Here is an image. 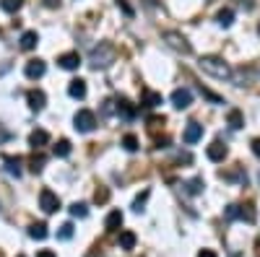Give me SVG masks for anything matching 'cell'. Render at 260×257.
Returning a JSON list of instances; mask_svg holds the SVG:
<instances>
[{
	"label": "cell",
	"mask_w": 260,
	"mask_h": 257,
	"mask_svg": "<svg viewBox=\"0 0 260 257\" xmlns=\"http://www.w3.org/2000/svg\"><path fill=\"white\" fill-rule=\"evenodd\" d=\"M198 68H201L203 73L213 76V78H219V81L232 78V68H229V62H226L224 57H219V55H203V57L198 60Z\"/></svg>",
	"instance_id": "6da1fadb"
},
{
	"label": "cell",
	"mask_w": 260,
	"mask_h": 257,
	"mask_svg": "<svg viewBox=\"0 0 260 257\" xmlns=\"http://www.w3.org/2000/svg\"><path fill=\"white\" fill-rule=\"evenodd\" d=\"M115 55H117V50L110 45V42H99V47L91 50L89 60H91L94 68H107V65H110V62L115 60Z\"/></svg>",
	"instance_id": "7a4b0ae2"
},
{
	"label": "cell",
	"mask_w": 260,
	"mask_h": 257,
	"mask_svg": "<svg viewBox=\"0 0 260 257\" xmlns=\"http://www.w3.org/2000/svg\"><path fill=\"white\" fill-rule=\"evenodd\" d=\"M73 122H76L73 127H76L78 133H91L94 127H96V115L91 109H78L76 117H73Z\"/></svg>",
	"instance_id": "3957f363"
},
{
	"label": "cell",
	"mask_w": 260,
	"mask_h": 257,
	"mask_svg": "<svg viewBox=\"0 0 260 257\" xmlns=\"http://www.w3.org/2000/svg\"><path fill=\"white\" fill-rule=\"evenodd\" d=\"M224 216L232 221V218H242V221H247V224H255V208L247 203V205H229L226 210H224Z\"/></svg>",
	"instance_id": "277c9868"
},
{
	"label": "cell",
	"mask_w": 260,
	"mask_h": 257,
	"mask_svg": "<svg viewBox=\"0 0 260 257\" xmlns=\"http://www.w3.org/2000/svg\"><path fill=\"white\" fill-rule=\"evenodd\" d=\"M164 42H167V47H172L175 52H182V55H190V52H192L190 42H187L182 34H177V31H167V34H164Z\"/></svg>",
	"instance_id": "5b68a950"
},
{
	"label": "cell",
	"mask_w": 260,
	"mask_h": 257,
	"mask_svg": "<svg viewBox=\"0 0 260 257\" xmlns=\"http://www.w3.org/2000/svg\"><path fill=\"white\" fill-rule=\"evenodd\" d=\"M39 208L45 213H55V210H60V198L52 190H42L39 192Z\"/></svg>",
	"instance_id": "8992f818"
},
{
	"label": "cell",
	"mask_w": 260,
	"mask_h": 257,
	"mask_svg": "<svg viewBox=\"0 0 260 257\" xmlns=\"http://www.w3.org/2000/svg\"><path fill=\"white\" fill-rule=\"evenodd\" d=\"M190 104H192V91L190 89H177L175 94H172V106H175V109H187Z\"/></svg>",
	"instance_id": "52a82bcc"
},
{
	"label": "cell",
	"mask_w": 260,
	"mask_h": 257,
	"mask_svg": "<svg viewBox=\"0 0 260 257\" xmlns=\"http://www.w3.org/2000/svg\"><path fill=\"white\" fill-rule=\"evenodd\" d=\"M226 154H229V151H226V145H224L221 140H213V143H211V145L206 148V156H208V159H211L213 164L224 161V159H226Z\"/></svg>",
	"instance_id": "ba28073f"
},
{
	"label": "cell",
	"mask_w": 260,
	"mask_h": 257,
	"mask_svg": "<svg viewBox=\"0 0 260 257\" xmlns=\"http://www.w3.org/2000/svg\"><path fill=\"white\" fill-rule=\"evenodd\" d=\"M57 65H60L62 70H78V65H81V55H78V52H65V55L57 57Z\"/></svg>",
	"instance_id": "9c48e42d"
},
{
	"label": "cell",
	"mask_w": 260,
	"mask_h": 257,
	"mask_svg": "<svg viewBox=\"0 0 260 257\" xmlns=\"http://www.w3.org/2000/svg\"><path fill=\"white\" fill-rule=\"evenodd\" d=\"M201 138H203V125L190 122V125L185 127V133H182V140H185L187 145H192V143H198Z\"/></svg>",
	"instance_id": "30bf717a"
},
{
	"label": "cell",
	"mask_w": 260,
	"mask_h": 257,
	"mask_svg": "<svg viewBox=\"0 0 260 257\" xmlns=\"http://www.w3.org/2000/svg\"><path fill=\"white\" fill-rule=\"evenodd\" d=\"M45 70H47V65H45L42 60H29V62H26V68H24L26 78H31V81L42 78V76H45Z\"/></svg>",
	"instance_id": "8fae6325"
},
{
	"label": "cell",
	"mask_w": 260,
	"mask_h": 257,
	"mask_svg": "<svg viewBox=\"0 0 260 257\" xmlns=\"http://www.w3.org/2000/svg\"><path fill=\"white\" fill-rule=\"evenodd\" d=\"M161 101H164V96H161L159 91H148V89H146V91L141 94V106H146V109H156Z\"/></svg>",
	"instance_id": "7c38bea8"
},
{
	"label": "cell",
	"mask_w": 260,
	"mask_h": 257,
	"mask_svg": "<svg viewBox=\"0 0 260 257\" xmlns=\"http://www.w3.org/2000/svg\"><path fill=\"white\" fill-rule=\"evenodd\" d=\"M26 101H29V106H31L34 112H39V109H45V101H47V96H45V91L34 89V91H29V94H26Z\"/></svg>",
	"instance_id": "4fadbf2b"
},
{
	"label": "cell",
	"mask_w": 260,
	"mask_h": 257,
	"mask_svg": "<svg viewBox=\"0 0 260 257\" xmlns=\"http://www.w3.org/2000/svg\"><path fill=\"white\" fill-rule=\"evenodd\" d=\"M68 94H71L73 99H83V96H86V81L73 78V81L68 83Z\"/></svg>",
	"instance_id": "5bb4252c"
},
{
	"label": "cell",
	"mask_w": 260,
	"mask_h": 257,
	"mask_svg": "<svg viewBox=\"0 0 260 257\" xmlns=\"http://www.w3.org/2000/svg\"><path fill=\"white\" fill-rule=\"evenodd\" d=\"M47 143H50L47 130H34V133L29 135V145L34 148V151H37V148H42V145H47Z\"/></svg>",
	"instance_id": "9a60e30c"
},
{
	"label": "cell",
	"mask_w": 260,
	"mask_h": 257,
	"mask_svg": "<svg viewBox=\"0 0 260 257\" xmlns=\"http://www.w3.org/2000/svg\"><path fill=\"white\" fill-rule=\"evenodd\" d=\"M226 122H229L232 130H242V127H245V117H242V112H240V109H229Z\"/></svg>",
	"instance_id": "2e32d148"
},
{
	"label": "cell",
	"mask_w": 260,
	"mask_h": 257,
	"mask_svg": "<svg viewBox=\"0 0 260 257\" xmlns=\"http://www.w3.org/2000/svg\"><path fill=\"white\" fill-rule=\"evenodd\" d=\"M120 226H122V213H120V210H112L110 216L104 218V229H107V231H117Z\"/></svg>",
	"instance_id": "e0dca14e"
},
{
	"label": "cell",
	"mask_w": 260,
	"mask_h": 257,
	"mask_svg": "<svg viewBox=\"0 0 260 257\" xmlns=\"http://www.w3.org/2000/svg\"><path fill=\"white\" fill-rule=\"evenodd\" d=\"M39 45V36H37V31H24L21 34V50H34Z\"/></svg>",
	"instance_id": "ac0fdd59"
},
{
	"label": "cell",
	"mask_w": 260,
	"mask_h": 257,
	"mask_svg": "<svg viewBox=\"0 0 260 257\" xmlns=\"http://www.w3.org/2000/svg\"><path fill=\"white\" fill-rule=\"evenodd\" d=\"M71 151H73V145H71V140H57L55 143V148H52V154L57 156V159H65V156H71Z\"/></svg>",
	"instance_id": "d6986e66"
},
{
	"label": "cell",
	"mask_w": 260,
	"mask_h": 257,
	"mask_svg": "<svg viewBox=\"0 0 260 257\" xmlns=\"http://www.w3.org/2000/svg\"><path fill=\"white\" fill-rule=\"evenodd\" d=\"M117 115H122L125 120H133V117H136V106L130 104L127 99H120V101H117Z\"/></svg>",
	"instance_id": "ffe728a7"
},
{
	"label": "cell",
	"mask_w": 260,
	"mask_h": 257,
	"mask_svg": "<svg viewBox=\"0 0 260 257\" xmlns=\"http://www.w3.org/2000/svg\"><path fill=\"white\" fill-rule=\"evenodd\" d=\"M216 21H219L224 29H229V26L234 24V11H232V8H221L219 13H216Z\"/></svg>",
	"instance_id": "44dd1931"
},
{
	"label": "cell",
	"mask_w": 260,
	"mask_h": 257,
	"mask_svg": "<svg viewBox=\"0 0 260 257\" xmlns=\"http://www.w3.org/2000/svg\"><path fill=\"white\" fill-rule=\"evenodd\" d=\"M3 164L13 177H21V159L18 156H3Z\"/></svg>",
	"instance_id": "7402d4cb"
},
{
	"label": "cell",
	"mask_w": 260,
	"mask_h": 257,
	"mask_svg": "<svg viewBox=\"0 0 260 257\" xmlns=\"http://www.w3.org/2000/svg\"><path fill=\"white\" fill-rule=\"evenodd\" d=\"M29 237H31V239H39V242L47 239V226H45V224H31V226H29Z\"/></svg>",
	"instance_id": "603a6c76"
},
{
	"label": "cell",
	"mask_w": 260,
	"mask_h": 257,
	"mask_svg": "<svg viewBox=\"0 0 260 257\" xmlns=\"http://www.w3.org/2000/svg\"><path fill=\"white\" fill-rule=\"evenodd\" d=\"M203 179L201 177H195V179H190V182H185V190H187V195H201L203 192Z\"/></svg>",
	"instance_id": "cb8c5ba5"
},
{
	"label": "cell",
	"mask_w": 260,
	"mask_h": 257,
	"mask_svg": "<svg viewBox=\"0 0 260 257\" xmlns=\"http://www.w3.org/2000/svg\"><path fill=\"white\" fill-rule=\"evenodd\" d=\"M136 242H138V239H136L133 231H122V234H120V247H122V249H133Z\"/></svg>",
	"instance_id": "d4e9b609"
},
{
	"label": "cell",
	"mask_w": 260,
	"mask_h": 257,
	"mask_svg": "<svg viewBox=\"0 0 260 257\" xmlns=\"http://www.w3.org/2000/svg\"><path fill=\"white\" fill-rule=\"evenodd\" d=\"M21 6H24V0H0V8L6 13H16V11H21Z\"/></svg>",
	"instance_id": "484cf974"
},
{
	"label": "cell",
	"mask_w": 260,
	"mask_h": 257,
	"mask_svg": "<svg viewBox=\"0 0 260 257\" xmlns=\"http://www.w3.org/2000/svg\"><path fill=\"white\" fill-rule=\"evenodd\" d=\"M71 216H73V218H86V216H89V208H86V203H73V205H71Z\"/></svg>",
	"instance_id": "4316f807"
},
{
	"label": "cell",
	"mask_w": 260,
	"mask_h": 257,
	"mask_svg": "<svg viewBox=\"0 0 260 257\" xmlns=\"http://www.w3.org/2000/svg\"><path fill=\"white\" fill-rule=\"evenodd\" d=\"M122 148H125V151H130V154L138 151V138H136L133 133H127V135L122 138Z\"/></svg>",
	"instance_id": "83f0119b"
},
{
	"label": "cell",
	"mask_w": 260,
	"mask_h": 257,
	"mask_svg": "<svg viewBox=\"0 0 260 257\" xmlns=\"http://www.w3.org/2000/svg\"><path fill=\"white\" fill-rule=\"evenodd\" d=\"M148 195H151V190H143V192H141V195H138V198L133 200V210H136V213H141V210H143V205H146V200H148Z\"/></svg>",
	"instance_id": "f1b7e54d"
},
{
	"label": "cell",
	"mask_w": 260,
	"mask_h": 257,
	"mask_svg": "<svg viewBox=\"0 0 260 257\" xmlns=\"http://www.w3.org/2000/svg\"><path fill=\"white\" fill-rule=\"evenodd\" d=\"M73 237V224H62L60 229H57V239H62V242H68Z\"/></svg>",
	"instance_id": "f546056e"
},
{
	"label": "cell",
	"mask_w": 260,
	"mask_h": 257,
	"mask_svg": "<svg viewBox=\"0 0 260 257\" xmlns=\"http://www.w3.org/2000/svg\"><path fill=\"white\" fill-rule=\"evenodd\" d=\"M29 164H31L29 169L34 171V174H39V171L45 169V156H42V154H37V156H31V161H29Z\"/></svg>",
	"instance_id": "4dcf8cb0"
},
{
	"label": "cell",
	"mask_w": 260,
	"mask_h": 257,
	"mask_svg": "<svg viewBox=\"0 0 260 257\" xmlns=\"http://www.w3.org/2000/svg\"><path fill=\"white\" fill-rule=\"evenodd\" d=\"M201 96H203V99H208L211 104H224V99H221L219 94H213V91H208V89H203V86H201Z\"/></svg>",
	"instance_id": "1f68e13d"
},
{
	"label": "cell",
	"mask_w": 260,
	"mask_h": 257,
	"mask_svg": "<svg viewBox=\"0 0 260 257\" xmlns=\"http://www.w3.org/2000/svg\"><path fill=\"white\" fill-rule=\"evenodd\" d=\"M164 122H167L164 115H161V117H159V115H156V117H148V130H156V127H161Z\"/></svg>",
	"instance_id": "d6a6232c"
},
{
	"label": "cell",
	"mask_w": 260,
	"mask_h": 257,
	"mask_svg": "<svg viewBox=\"0 0 260 257\" xmlns=\"http://www.w3.org/2000/svg\"><path fill=\"white\" fill-rule=\"evenodd\" d=\"M94 200H96V203H107V200H110V190H107V187H99L96 195H94Z\"/></svg>",
	"instance_id": "836d02e7"
},
{
	"label": "cell",
	"mask_w": 260,
	"mask_h": 257,
	"mask_svg": "<svg viewBox=\"0 0 260 257\" xmlns=\"http://www.w3.org/2000/svg\"><path fill=\"white\" fill-rule=\"evenodd\" d=\"M117 8H120L125 16H133V13H136L133 8H130V3H127V0H117Z\"/></svg>",
	"instance_id": "e575fe53"
},
{
	"label": "cell",
	"mask_w": 260,
	"mask_h": 257,
	"mask_svg": "<svg viewBox=\"0 0 260 257\" xmlns=\"http://www.w3.org/2000/svg\"><path fill=\"white\" fill-rule=\"evenodd\" d=\"M234 3H240L245 11H252L255 8V0H234Z\"/></svg>",
	"instance_id": "d590c367"
},
{
	"label": "cell",
	"mask_w": 260,
	"mask_h": 257,
	"mask_svg": "<svg viewBox=\"0 0 260 257\" xmlns=\"http://www.w3.org/2000/svg\"><path fill=\"white\" fill-rule=\"evenodd\" d=\"M252 154L260 159V138H255V140H252Z\"/></svg>",
	"instance_id": "8d00e7d4"
},
{
	"label": "cell",
	"mask_w": 260,
	"mask_h": 257,
	"mask_svg": "<svg viewBox=\"0 0 260 257\" xmlns=\"http://www.w3.org/2000/svg\"><path fill=\"white\" fill-rule=\"evenodd\" d=\"M62 0H45V8H60Z\"/></svg>",
	"instance_id": "74e56055"
},
{
	"label": "cell",
	"mask_w": 260,
	"mask_h": 257,
	"mask_svg": "<svg viewBox=\"0 0 260 257\" xmlns=\"http://www.w3.org/2000/svg\"><path fill=\"white\" fill-rule=\"evenodd\" d=\"M37 257H55V252L52 249H42V252H37Z\"/></svg>",
	"instance_id": "f35d334b"
},
{
	"label": "cell",
	"mask_w": 260,
	"mask_h": 257,
	"mask_svg": "<svg viewBox=\"0 0 260 257\" xmlns=\"http://www.w3.org/2000/svg\"><path fill=\"white\" fill-rule=\"evenodd\" d=\"M167 145H169V138H159L156 140V148H167Z\"/></svg>",
	"instance_id": "ab89813d"
},
{
	"label": "cell",
	"mask_w": 260,
	"mask_h": 257,
	"mask_svg": "<svg viewBox=\"0 0 260 257\" xmlns=\"http://www.w3.org/2000/svg\"><path fill=\"white\" fill-rule=\"evenodd\" d=\"M198 257H216V254H213V252H211V249H203V252H201V254H198Z\"/></svg>",
	"instance_id": "60d3db41"
},
{
	"label": "cell",
	"mask_w": 260,
	"mask_h": 257,
	"mask_svg": "<svg viewBox=\"0 0 260 257\" xmlns=\"http://www.w3.org/2000/svg\"><path fill=\"white\" fill-rule=\"evenodd\" d=\"M257 34H260V24H257Z\"/></svg>",
	"instance_id": "b9f144b4"
},
{
	"label": "cell",
	"mask_w": 260,
	"mask_h": 257,
	"mask_svg": "<svg viewBox=\"0 0 260 257\" xmlns=\"http://www.w3.org/2000/svg\"><path fill=\"white\" fill-rule=\"evenodd\" d=\"M18 257H21V254H18Z\"/></svg>",
	"instance_id": "7bdbcfd3"
}]
</instances>
